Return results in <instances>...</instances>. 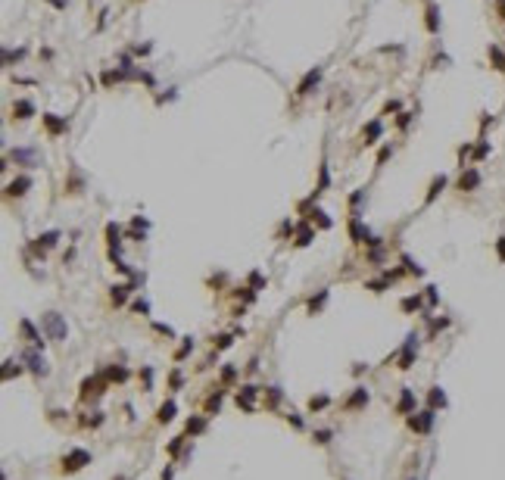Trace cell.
Returning a JSON list of instances; mask_svg holds the SVG:
<instances>
[{"label":"cell","instance_id":"ac0fdd59","mask_svg":"<svg viewBox=\"0 0 505 480\" xmlns=\"http://www.w3.org/2000/svg\"><path fill=\"white\" fill-rule=\"evenodd\" d=\"M57 240H60V231H47V234H41L38 240H34V250H38V253H44L47 247H53V244H57Z\"/></svg>","mask_w":505,"mask_h":480},{"label":"cell","instance_id":"30bf717a","mask_svg":"<svg viewBox=\"0 0 505 480\" xmlns=\"http://www.w3.org/2000/svg\"><path fill=\"white\" fill-rule=\"evenodd\" d=\"M19 330H22V337H25L34 349H44V337L38 334V330H34V324H31L28 318H22V321H19Z\"/></svg>","mask_w":505,"mask_h":480},{"label":"cell","instance_id":"74e56055","mask_svg":"<svg viewBox=\"0 0 505 480\" xmlns=\"http://www.w3.org/2000/svg\"><path fill=\"white\" fill-rule=\"evenodd\" d=\"M412 122V113H399V119H396V128H409Z\"/></svg>","mask_w":505,"mask_h":480},{"label":"cell","instance_id":"d6986e66","mask_svg":"<svg viewBox=\"0 0 505 480\" xmlns=\"http://www.w3.org/2000/svg\"><path fill=\"white\" fill-rule=\"evenodd\" d=\"M412 359H415V337H409L406 349H402V359H399V368L406 371V368H412Z\"/></svg>","mask_w":505,"mask_h":480},{"label":"cell","instance_id":"7a4b0ae2","mask_svg":"<svg viewBox=\"0 0 505 480\" xmlns=\"http://www.w3.org/2000/svg\"><path fill=\"white\" fill-rule=\"evenodd\" d=\"M41 321H44V330H47V337H50V340H57V343L66 340V321L57 315V312H47Z\"/></svg>","mask_w":505,"mask_h":480},{"label":"cell","instance_id":"4316f807","mask_svg":"<svg viewBox=\"0 0 505 480\" xmlns=\"http://www.w3.org/2000/svg\"><path fill=\"white\" fill-rule=\"evenodd\" d=\"M106 237H110V247H113V250L122 244V240H119V237H122V231H119L116 225H106Z\"/></svg>","mask_w":505,"mask_h":480},{"label":"cell","instance_id":"484cf974","mask_svg":"<svg viewBox=\"0 0 505 480\" xmlns=\"http://www.w3.org/2000/svg\"><path fill=\"white\" fill-rule=\"evenodd\" d=\"M309 218H312V221H318V225H321V228H331V218H328V215H324V212H321L318 206H315V209L309 212Z\"/></svg>","mask_w":505,"mask_h":480},{"label":"cell","instance_id":"277c9868","mask_svg":"<svg viewBox=\"0 0 505 480\" xmlns=\"http://www.w3.org/2000/svg\"><path fill=\"white\" fill-rule=\"evenodd\" d=\"M84 465H91V452H84V449H72V452L63 458V471H78V468H84Z\"/></svg>","mask_w":505,"mask_h":480},{"label":"cell","instance_id":"44dd1931","mask_svg":"<svg viewBox=\"0 0 505 480\" xmlns=\"http://www.w3.org/2000/svg\"><path fill=\"white\" fill-rule=\"evenodd\" d=\"M156 418H159L162 424H166V421H172V418H175V402H172V399H169V402H162V405H159V415H156Z\"/></svg>","mask_w":505,"mask_h":480},{"label":"cell","instance_id":"b9f144b4","mask_svg":"<svg viewBox=\"0 0 505 480\" xmlns=\"http://www.w3.org/2000/svg\"><path fill=\"white\" fill-rule=\"evenodd\" d=\"M496 16L505 22V0H496Z\"/></svg>","mask_w":505,"mask_h":480},{"label":"cell","instance_id":"603a6c76","mask_svg":"<svg viewBox=\"0 0 505 480\" xmlns=\"http://www.w3.org/2000/svg\"><path fill=\"white\" fill-rule=\"evenodd\" d=\"M443 405H446V396H443L440 387H434V390H430V409H443Z\"/></svg>","mask_w":505,"mask_h":480},{"label":"cell","instance_id":"f1b7e54d","mask_svg":"<svg viewBox=\"0 0 505 480\" xmlns=\"http://www.w3.org/2000/svg\"><path fill=\"white\" fill-rule=\"evenodd\" d=\"M206 427V421L203 418H193V421H187V434H200Z\"/></svg>","mask_w":505,"mask_h":480},{"label":"cell","instance_id":"83f0119b","mask_svg":"<svg viewBox=\"0 0 505 480\" xmlns=\"http://www.w3.org/2000/svg\"><path fill=\"white\" fill-rule=\"evenodd\" d=\"M412 405H415V396H412V390H402V399H399V412H412Z\"/></svg>","mask_w":505,"mask_h":480},{"label":"cell","instance_id":"7bdbcfd3","mask_svg":"<svg viewBox=\"0 0 505 480\" xmlns=\"http://www.w3.org/2000/svg\"><path fill=\"white\" fill-rule=\"evenodd\" d=\"M496 253H499V259H505V237H499V244H496Z\"/></svg>","mask_w":505,"mask_h":480},{"label":"cell","instance_id":"f546056e","mask_svg":"<svg viewBox=\"0 0 505 480\" xmlns=\"http://www.w3.org/2000/svg\"><path fill=\"white\" fill-rule=\"evenodd\" d=\"M22 57H25V50H4V63H7V66H10L13 60H22Z\"/></svg>","mask_w":505,"mask_h":480},{"label":"cell","instance_id":"e0dca14e","mask_svg":"<svg viewBox=\"0 0 505 480\" xmlns=\"http://www.w3.org/2000/svg\"><path fill=\"white\" fill-rule=\"evenodd\" d=\"M486 53H490V63H493V69L505 75V50H502V47H496V44H490V50H486Z\"/></svg>","mask_w":505,"mask_h":480},{"label":"cell","instance_id":"d4e9b609","mask_svg":"<svg viewBox=\"0 0 505 480\" xmlns=\"http://www.w3.org/2000/svg\"><path fill=\"white\" fill-rule=\"evenodd\" d=\"M362 402H368V390H365V387H359V390L352 393V399H349V409H356V405H362Z\"/></svg>","mask_w":505,"mask_h":480},{"label":"cell","instance_id":"8992f818","mask_svg":"<svg viewBox=\"0 0 505 480\" xmlns=\"http://www.w3.org/2000/svg\"><path fill=\"white\" fill-rule=\"evenodd\" d=\"M10 162L16 165H38V150H31V147H19V150H10Z\"/></svg>","mask_w":505,"mask_h":480},{"label":"cell","instance_id":"4fadbf2b","mask_svg":"<svg viewBox=\"0 0 505 480\" xmlns=\"http://www.w3.org/2000/svg\"><path fill=\"white\" fill-rule=\"evenodd\" d=\"M28 187H31V178H28V175H19L16 181L7 184V197H22Z\"/></svg>","mask_w":505,"mask_h":480},{"label":"cell","instance_id":"9a60e30c","mask_svg":"<svg viewBox=\"0 0 505 480\" xmlns=\"http://www.w3.org/2000/svg\"><path fill=\"white\" fill-rule=\"evenodd\" d=\"M256 387H252V383H246V387H240V393H237V405H240V409H252V399H256Z\"/></svg>","mask_w":505,"mask_h":480},{"label":"cell","instance_id":"8fae6325","mask_svg":"<svg viewBox=\"0 0 505 480\" xmlns=\"http://www.w3.org/2000/svg\"><path fill=\"white\" fill-rule=\"evenodd\" d=\"M384 134V122L381 119H374V122H368L365 125V131H362V143L365 147H371V143H377V137Z\"/></svg>","mask_w":505,"mask_h":480},{"label":"cell","instance_id":"2e32d148","mask_svg":"<svg viewBox=\"0 0 505 480\" xmlns=\"http://www.w3.org/2000/svg\"><path fill=\"white\" fill-rule=\"evenodd\" d=\"M13 116L16 119H31L34 116V103L31 100H16L13 103Z\"/></svg>","mask_w":505,"mask_h":480},{"label":"cell","instance_id":"f6af8a7d","mask_svg":"<svg viewBox=\"0 0 505 480\" xmlns=\"http://www.w3.org/2000/svg\"><path fill=\"white\" fill-rule=\"evenodd\" d=\"M387 113H399V100H390L387 103Z\"/></svg>","mask_w":505,"mask_h":480},{"label":"cell","instance_id":"9c48e42d","mask_svg":"<svg viewBox=\"0 0 505 480\" xmlns=\"http://www.w3.org/2000/svg\"><path fill=\"white\" fill-rule=\"evenodd\" d=\"M430 424H434V409H427V412H421V415H412V418H409V427H412V430H421V434L430 430Z\"/></svg>","mask_w":505,"mask_h":480},{"label":"cell","instance_id":"ab89813d","mask_svg":"<svg viewBox=\"0 0 505 480\" xmlns=\"http://www.w3.org/2000/svg\"><path fill=\"white\" fill-rule=\"evenodd\" d=\"M315 443H331V430H318V434H315Z\"/></svg>","mask_w":505,"mask_h":480},{"label":"cell","instance_id":"52a82bcc","mask_svg":"<svg viewBox=\"0 0 505 480\" xmlns=\"http://www.w3.org/2000/svg\"><path fill=\"white\" fill-rule=\"evenodd\" d=\"M349 237H352V244H371V234H368V228L362 225V218H359V215H352L349 218Z\"/></svg>","mask_w":505,"mask_h":480},{"label":"cell","instance_id":"ee69618b","mask_svg":"<svg viewBox=\"0 0 505 480\" xmlns=\"http://www.w3.org/2000/svg\"><path fill=\"white\" fill-rule=\"evenodd\" d=\"M231 340H234V337H228V334H225V337H219V349H228V346H231Z\"/></svg>","mask_w":505,"mask_h":480},{"label":"cell","instance_id":"cb8c5ba5","mask_svg":"<svg viewBox=\"0 0 505 480\" xmlns=\"http://www.w3.org/2000/svg\"><path fill=\"white\" fill-rule=\"evenodd\" d=\"M486 153H490V143H486V137H480V140H477V147H474V162L486 159Z\"/></svg>","mask_w":505,"mask_h":480},{"label":"cell","instance_id":"5b68a950","mask_svg":"<svg viewBox=\"0 0 505 480\" xmlns=\"http://www.w3.org/2000/svg\"><path fill=\"white\" fill-rule=\"evenodd\" d=\"M41 122H44V128H47V134H50V137L66 134V128H69V122H66V119H60L57 113H44V116H41Z\"/></svg>","mask_w":505,"mask_h":480},{"label":"cell","instance_id":"e575fe53","mask_svg":"<svg viewBox=\"0 0 505 480\" xmlns=\"http://www.w3.org/2000/svg\"><path fill=\"white\" fill-rule=\"evenodd\" d=\"M390 156H393V147H381V153H377V165H384Z\"/></svg>","mask_w":505,"mask_h":480},{"label":"cell","instance_id":"8d00e7d4","mask_svg":"<svg viewBox=\"0 0 505 480\" xmlns=\"http://www.w3.org/2000/svg\"><path fill=\"white\" fill-rule=\"evenodd\" d=\"M324 300H328V290H321V293H318V300H312V303H309V309H312V312H315V309H321V303H324Z\"/></svg>","mask_w":505,"mask_h":480},{"label":"cell","instance_id":"1f68e13d","mask_svg":"<svg viewBox=\"0 0 505 480\" xmlns=\"http://www.w3.org/2000/svg\"><path fill=\"white\" fill-rule=\"evenodd\" d=\"M418 306H421V297H406V300H402V309H406V312H415Z\"/></svg>","mask_w":505,"mask_h":480},{"label":"cell","instance_id":"6da1fadb","mask_svg":"<svg viewBox=\"0 0 505 480\" xmlns=\"http://www.w3.org/2000/svg\"><path fill=\"white\" fill-rule=\"evenodd\" d=\"M480 181H483V175H480L477 165H465L462 175H459V181H456V190L471 194V190H477V187H480Z\"/></svg>","mask_w":505,"mask_h":480},{"label":"cell","instance_id":"4dcf8cb0","mask_svg":"<svg viewBox=\"0 0 505 480\" xmlns=\"http://www.w3.org/2000/svg\"><path fill=\"white\" fill-rule=\"evenodd\" d=\"M219 405H222V393H212V396L206 399V409H209V412H219Z\"/></svg>","mask_w":505,"mask_h":480},{"label":"cell","instance_id":"836d02e7","mask_svg":"<svg viewBox=\"0 0 505 480\" xmlns=\"http://www.w3.org/2000/svg\"><path fill=\"white\" fill-rule=\"evenodd\" d=\"M106 377H110V380H125V377H128V371H125V368H110Z\"/></svg>","mask_w":505,"mask_h":480},{"label":"cell","instance_id":"f35d334b","mask_svg":"<svg viewBox=\"0 0 505 480\" xmlns=\"http://www.w3.org/2000/svg\"><path fill=\"white\" fill-rule=\"evenodd\" d=\"M362 197H365V187H359V190L349 197V206H359V203H362Z\"/></svg>","mask_w":505,"mask_h":480},{"label":"cell","instance_id":"ba28073f","mask_svg":"<svg viewBox=\"0 0 505 480\" xmlns=\"http://www.w3.org/2000/svg\"><path fill=\"white\" fill-rule=\"evenodd\" d=\"M22 362H25V365L31 368V371H34V374H41V377L47 374V362H44V356L38 353V349H28V353L22 356Z\"/></svg>","mask_w":505,"mask_h":480},{"label":"cell","instance_id":"3957f363","mask_svg":"<svg viewBox=\"0 0 505 480\" xmlns=\"http://www.w3.org/2000/svg\"><path fill=\"white\" fill-rule=\"evenodd\" d=\"M318 81H321V66H315V69H309L302 75V81L296 84V97H309L312 90L318 87Z\"/></svg>","mask_w":505,"mask_h":480},{"label":"cell","instance_id":"d590c367","mask_svg":"<svg viewBox=\"0 0 505 480\" xmlns=\"http://www.w3.org/2000/svg\"><path fill=\"white\" fill-rule=\"evenodd\" d=\"M324 405H328V396H318V399H312V402H309V409H312V412H318V409H324Z\"/></svg>","mask_w":505,"mask_h":480},{"label":"cell","instance_id":"60d3db41","mask_svg":"<svg viewBox=\"0 0 505 480\" xmlns=\"http://www.w3.org/2000/svg\"><path fill=\"white\" fill-rule=\"evenodd\" d=\"M234 377H237V371H234V368L228 365V368H225V371H222V380H234Z\"/></svg>","mask_w":505,"mask_h":480},{"label":"cell","instance_id":"d6a6232c","mask_svg":"<svg viewBox=\"0 0 505 480\" xmlns=\"http://www.w3.org/2000/svg\"><path fill=\"white\" fill-rule=\"evenodd\" d=\"M13 374H22V368L16 365V362H7V368H4V380H10Z\"/></svg>","mask_w":505,"mask_h":480},{"label":"cell","instance_id":"5bb4252c","mask_svg":"<svg viewBox=\"0 0 505 480\" xmlns=\"http://www.w3.org/2000/svg\"><path fill=\"white\" fill-rule=\"evenodd\" d=\"M446 184H449V178H446V175H437L434 181H430V187H427V197H424V206H430V203L437 200V194L446 187Z\"/></svg>","mask_w":505,"mask_h":480},{"label":"cell","instance_id":"ffe728a7","mask_svg":"<svg viewBox=\"0 0 505 480\" xmlns=\"http://www.w3.org/2000/svg\"><path fill=\"white\" fill-rule=\"evenodd\" d=\"M312 237H315V231H312L309 225H299V231H296V247H309Z\"/></svg>","mask_w":505,"mask_h":480},{"label":"cell","instance_id":"7402d4cb","mask_svg":"<svg viewBox=\"0 0 505 480\" xmlns=\"http://www.w3.org/2000/svg\"><path fill=\"white\" fill-rule=\"evenodd\" d=\"M128 290H131L128 284H116V287H113V303H116V306H122V303H125V297H128Z\"/></svg>","mask_w":505,"mask_h":480},{"label":"cell","instance_id":"7c38bea8","mask_svg":"<svg viewBox=\"0 0 505 480\" xmlns=\"http://www.w3.org/2000/svg\"><path fill=\"white\" fill-rule=\"evenodd\" d=\"M424 25H427L430 34H440V7H437V4H427V10H424Z\"/></svg>","mask_w":505,"mask_h":480}]
</instances>
